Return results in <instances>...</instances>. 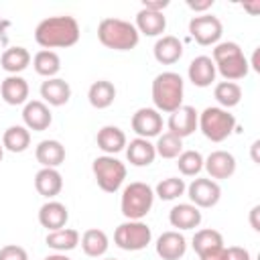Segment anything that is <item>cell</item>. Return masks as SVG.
I'll return each instance as SVG.
<instances>
[{
	"label": "cell",
	"mask_w": 260,
	"mask_h": 260,
	"mask_svg": "<svg viewBox=\"0 0 260 260\" xmlns=\"http://www.w3.org/2000/svg\"><path fill=\"white\" fill-rule=\"evenodd\" d=\"M81 37L79 22L69 14L43 18L35 28V41L43 49H67L73 47Z\"/></svg>",
	"instance_id": "cell-1"
},
{
	"label": "cell",
	"mask_w": 260,
	"mask_h": 260,
	"mask_svg": "<svg viewBox=\"0 0 260 260\" xmlns=\"http://www.w3.org/2000/svg\"><path fill=\"white\" fill-rule=\"evenodd\" d=\"M185 81L175 71H162L152 79V102L158 112H175L183 106Z\"/></svg>",
	"instance_id": "cell-2"
},
{
	"label": "cell",
	"mask_w": 260,
	"mask_h": 260,
	"mask_svg": "<svg viewBox=\"0 0 260 260\" xmlns=\"http://www.w3.org/2000/svg\"><path fill=\"white\" fill-rule=\"evenodd\" d=\"M98 39L104 47L114 51H130L138 45L140 35L136 26L122 18H104L98 24Z\"/></svg>",
	"instance_id": "cell-3"
},
{
	"label": "cell",
	"mask_w": 260,
	"mask_h": 260,
	"mask_svg": "<svg viewBox=\"0 0 260 260\" xmlns=\"http://www.w3.org/2000/svg\"><path fill=\"white\" fill-rule=\"evenodd\" d=\"M154 203V189L142 181H134L124 187L120 197V211L126 219H142L148 215Z\"/></svg>",
	"instance_id": "cell-4"
},
{
	"label": "cell",
	"mask_w": 260,
	"mask_h": 260,
	"mask_svg": "<svg viewBox=\"0 0 260 260\" xmlns=\"http://www.w3.org/2000/svg\"><path fill=\"white\" fill-rule=\"evenodd\" d=\"M197 128L203 132L207 140L223 142L236 130V118L219 106H207L197 118Z\"/></svg>",
	"instance_id": "cell-5"
},
{
	"label": "cell",
	"mask_w": 260,
	"mask_h": 260,
	"mask_svg": "<svg viewBox=\"0 0 260 260\" xmlns=\"http://www.w3.org/2000/svg\"><path fill=\"white\" fill-rule=\"evenodd\" d=\"M95 183L106 193H116L126 179V165L112 154H102L91 162Z\"/></svg>",
	"instance_id": "cell-6"
},
{
	"label": "cell",
	"mask_w": 260,
	"mask_h": 260,
	"mask_svg": "<svg viewBox=\"0 0 260 260\" xmlns=\"http://www.w3.org/2000/svg\"><path fill=\"white\" fill-rule=\"evenodd\" d=\"M152 240L150 228L142 219H126L114 232V244L126 252L144 250Z\"/></svg>",
	"instance_id": "cell-7"
},
{
	"label": "cell",
	"mask_w": 260,
	"mask_h": 260,
	"mask_svg": "<svg viewBox=\"0 0 260 260\" xmlns=\"http://www.w3.org/2000/svg\"><path fill=\"white\" fill-rule=\"evenodd\" d=\"M189 35L195 39V43H199L201 47H209V45H217L221 35H223V24L217 16L213 14H201V16H193L189 20Z\"/></svg>",
	"instance_id": "cell-8"
},
{
	"label": "cell",
	"mask_w": 260,
	"mask_h": 260,
	"mask_svg": "<svg viewBox=\"0 0 260 260\" xmlns=\"http://www.w3.org/2000/svg\"><path fill=\"white\" fill-rule=\"evenodd\" d=\"M187 195L191 199V203L199 209H207V207H213L217 205L219 197H221V187L217 185V181L213 179H203V177H197L193 179L189 185H187Z\"/></svg>",
	"instance_id": "cell-9"
},
{
	"label": "cell",
	"mask_w": 260,
	"mask_h": 260,
	"mask_svg": "<svg viewBox=\"0 0 260 260\" xmlns=\"http://www.w3.org/2000/svg\"><path fill=\"white\" fill-rule=\"evenodd\" d=\"M132 130L136 132L138 138H154L160 134L162 130V116L158 110L154 108H138L134 114H132Z\"/></svg>",
	"instance_id": "cell-10"
},
{
	"label": "cell",
	"mask_w": 260,
	"mask_h": 260,
	"mask_svg": "<svg viewBox=\"0 0 260 260\" xmlns=\"http://www.w3.org/2000/svg\"><path fill=\"white\" fill-rule=\"evenodd\" d=\"M197 118H199L197 110L193 106H185L183 104L181 108H177L175 112H171L169 122H167L169 132L175 134V136H179L183 140V138L191 136L197 130Z\"/></svg>",
	"instance_id": "cell-11"
},
{
	"label": "cell",
	"mask_w": 260,
	"mask_h": 260,
	"mask_svg": "<svg viewBox=\"0 0 260 260\" xmlns=\"http://www.w3.org/2000/svg\"><path fill=\"white\" fill-rule=\"evenodd\" d=\"M203 169L213 181L230 179L236 173V156L228 150H213L207 158H203Z\"/></svg>",
	"instance_id": "cell-12"
},
{
	"label": "cell",
	"mask_w": 260,
	"mask_h": 260,
	"mask_svg": "<svg viewBox=\"0 0 260 260\" xmlns=\"http://www.w3.org/2000/svg\"><path fill=\"white\" fill-rule=\"evenodd\" d=\"M22 122L28 130L32 132H43L51 126L53 122V114L49 110V106L41 100H30L24 104L22 108Z\"/></svg>",
	"instance_id": "cell-13"
},
{
	"label": "cell",
	"mask_w": 260,
	"mask_h": 260,
	"mask_svg": "<svg viewBox=\"0 0 260 260\" xmlns=\"http://www.w3.org/2000/svg\"><path fill=\"white\" fill-rule=\"evenodd\" d=\"M154 248L162 260H181L187 252V240L179 230H169L158 236Z\"/></svg>",
	"instance_id": "cell-14"
},
{
	"label": "cell",
	"mask_w": 260,
	"mask_h": 260,
	"mask_svg": "<svg viewBox=\"0 0 260 260\" xmlns=\"http://www.w3.org/2000/svg\"><path fill=\"white\" fill-rule=\"evenodd\" d=\"M67 219H69V211H67L65 203H61V201L49 199L39 209V223L43 228H47L49 232H55V230L65 228Z\"/></svg>",
	"instance_id": "cell-15"
},
{
	"label": "cell",
	"mask_w": 260,
	"mask_h": 260,
	"mask_svg": "<svg viewBox=\"0 0 260 260\" xmlns=\"http://www.w3.org/2000/svg\"><path fill=\"white\" fill-rule=\"evenodd\" d=\"M187 75H189V81L197 87H209L213 81H215V63L211 61V57L207 55H199L195 57L191 63H189V69H187Z\"/></svg>",
	"instance_id": "cell-16"
},
{
	"label": "cell",
	"mask_w": 260,
	"mask_h": 260,
	"mask_svg": "<svg viewBox=\"0 0 260 260\" xmlns=\"http://www.w3.org/2000/svg\"><path fill=\"white\" fill-rule=\"evenodd\" d=\"M41 98L47 106H65L71 100V85L61 77H51L41 83Z\"/></svg>",
	"instance_id": "cell-17"
},
{
	"label": "cell",
	"mask_w": 260,
	"mask_h": 260,
	"mask_svg": "<svg viewBox=\"0 0 260 260\" xmlns=\"http://www.w3.org/2000/svg\"><path fill=\"white\" fill-rule=\"evenodd\" d=\"M201 219H203V215H201L199 207H195L193 203H179V205L171 207V211H169V221L177 230H195V228H199Z\"/></svg>",
	"instance_id": "cell-18"
},
{
	"label": "cell",
	"mask_w": 260,
	"mask_h": 260,
	"mask_svg": "<svg viewBox=\"0 0 260 260\" xmlns=\"http://www.w3.org/2000/svg\"><path fill=\"white\" fill-rule=\"evenodd\" d=\"M35 156L43 169H57L65 160V146L53 138L41 140L35 148Z\"/></svg>",
	"instance_id": "cell-19"
},
{
	"label": "cell",
	"mask_w": 260,
	"mask_h": 260,
	"mask_svg": "<svg viewBox=\"0 0 260 260\" xmlns=\"http://www.w3.org/2000/svg\"><path fill=\"white\" fill-rule=\"evenodd\" d=\"M154 59L162 65H173L183 57V43L173 35H162L156 39L152 47Z\"/></svg>",
	"instance_id": "cell-20"
},
{
	"label": "cell",
	"mask_w": 260,
	"mask_h": 260,
	"mask_svg": "<svg viewBox=\"0 0 260 260\" xmlns=\"http://www.w3.org/2000/svg\"><path fill=\"white\" fill-rule=\"evenodd\" d=\"M28 83L24 77L20 75H8L2 83H0V95L8 106H20L26 104L28 100Z\"/></svg>",
	"instance_id": "cell-21"
},
{
	"label": "cell",
	"mask_w": 260,
	"mask_h": 260,
	"mask_svg": "<svg viewBox=\"0 0 260 260\" xmlns=\"http://www.w3.org/2000/svg\"><path fill=\"white\" fill-rule=\"evenodd\" d=\"M126 158L130 165L134 167H148L154 162L156 158V150H154V144L146 138H134L126 144Z\"/></svg>",
	"instance_id": "cell-22"
},
{
	"label": "cell",
	"mask_w": 260,
	"mask_h": 260,
	"mask_svg": "<svg viewBox=\"0 0 260 260\" xmlns=\"http://www.w3.org/2000/svg\"><path fill=\"white\" fill-rule=\"evenodd\" d=\"M215 71L225 79V81H236V79H244L250 71V63L246 59L244 53H236L232 57H225L221 61L215 63Z\"/></svg>",
	"instance_id": "cell-23"
},
{
	"label": "cell",
	"mask_w": 260,
	"mask_h": 260,
	"mask_svg": "<svg viewBox=\"0 0 260 260\" xmlns=\"http://www.w3.org/2000/svg\"><path fill=\"white\" fill-rule=\"evenodd\" d=\"M136 30L138 35H146V37H158L165 32L167 28V18L162 12H154V10H146L140 8L136 14Z\"/></svg>",
	"instance_id": "cell-24"
},
{
	"label": "cell",
	"mask_w": 260,
	"mask_h": 260,
	"mask_svg": "<svg viewBox=\"0 0 260 260\" xmlns=\"http://www.w3.org/2000/svg\"><path fill=\"white\" fill-rule=\"evenodd\" d=\"M95 142H98V148H102L106 154H116L120 150L126 148L128 140H126V134L122 128L118 126H104L98 130V136H95Z\"/></svg>",
	"instance_id": "cell-25"
},
{
	"label": "cell",
	"mask_w": 260,
	"mask_h": 260,
	"mask_svg": "<svg viewBox=\"0 0 260 260\" xmlns=\"http://www.w3.org/2000/svg\"><path fill=\"white\" fill-rule=\"evenodd\" d=\"M35 189L39 195L53 199L61 193L63 189V177L57 169H41L35 175Z\"/></svg>",
	"instance_id": "cell-26"
},
{
	"label": "cell",
	"mask_w": 260,
	"mask_h": 260,
	"mask_svg": "<svg viewBox=\"0 0 260 260\" xmlns=\"http://www.w3.org/2000/svg\"><path fill=\"white\" fill-rule=\"evenodd\" d=\"M30 59L32 57L26 47H8L0 57V67L10 75H18L30 65Z\"/></svg>",
	"instance_id": "cell-27"
},
{
	"label": "cell",
	"mask_w": 260,
	"mask_h": 260,
	"mask_svg": "<svg viewBox=\"0 0 260 260\" xmlns=\"http://www.w3.org/2000/svg\"><path fill=\"white\" fill-rule=\"evenodd\" d=\"M87 100L95 110H106L116 100V87L108 79H98L87 89Z\"/></svg>",
	"instance_id": "cell-28"
},
{
	"label": "cell",
	"mask_w": 260,
	"mask_h": 260,
	"mask_svg": "<svg viewBox=\"0 0 260 260\" xmlns=\"http://www.w3.org/2000/svg\"><path fill=\"white\" fill-rule=\"evenodd\" d=\"M81 240V250L89 256V258H100L108 252V246H110V240L106 236L104 230H98V228H89L83 232V236L79 238Z\"/></svg>",
	"instance_id": "cell-29"
},
{
	"label": "cell",
	"mask_w": 260,
	"mask_h": 260,
	"mask_svg": "<svg viewBox=\"0 0 260 260\" xmlns=\"http://www.w3.org/2000/svg\"><path fill=\"white\" fill-rule=\"evenodd\" d=\"M79 232L73 230V228H61V230H55V232H49L47 238H45V244L49 248H53L55 252H69L73 250L77 244H79Z\"/></svg>",
	"instance_id": "cell-30"
},
{
	"label": "cell",
	"mask_w": 260,
	"mask_h": 260,
	"mask_svg": "<svg viewBox=\"0 0 260 260\" xmlns=\"http://www.w3.org/2000/svg\"><path fill=\"white\" fill-rule=\"evenodd\" d=\"M2 146L10 152H24L30 146V130L26 126H10L2 134Z\"/></svg>",
	"instance_id": "cell-31"
},
{
	"label": "cell",
	"mask_w": 260,
	"mask_h": 260,
	"mask_svg": "<svg viewBox=\"0 0 260 260\" xmlns=\"http://www.w3.org/2000/svg\"><path fill=\"white\" fill-rule=\"evenodd\" d=\"M32 67L39 75L51 79L55 77L59 71H61V57L55 53V51H49V49H41L35 57H32Z\"/></svg>",
	"instance_id": "cell-32"
},
{
	"label": "cell",
	"mask_w": 260,
	"mask_h": 260,
	"mask_svg": "<svg viewBox=\"0 0 260 260\" xmlns=\"http://www.w3.org/2000/svg\"><path fill=\"white\" fill-rule=\"evenodd\" d=\"M213 98L219 104V108H223V110L234 108L242 100V87L236 81H219L213 87Z\"/></svg>",
	"instance_id": "cell-33"
},
{
	"label": "cell",
	"mask_w": 260,
	"mask_h": 260,
	"mask_svg": "<svg viewBox=\"0 0 260 260\" xmlns=\"http://www.w3.org/2000/svg\"><path fill=\"white\" fill-rule=\"evenodd\" d=\"M193 250L197 252V256L199 254H203V252H209V250H213V248H219V246H223V236L217 232V230H213V228H205V230H197L195 232V236H193Z\"/></svg>",
	"instance_id": "cell-34"
},
{
	"label": "cell",
	"mask_w": 260,
	"mask_h": 260,
	"mask_svg": "<svg viewBox=\"0 0 260 260\" xmlns=\"http://www.w3.org/2000/svg\"><path fill=\"white\" fill-rule=\"evenodd\" d=\"M154 150L160 158H177L183 152V140L171 132H162L156 136Z\"/></svg>",
	"instance_id": "cell-35"
},
{
	"label": "cell",
	"mask_w": 260,
	"mask_h": 260,
	"mask_svg": "<svg viewBox=\"0 0 260 260\" xmlns=\"http://www.w3.org/2000/svg\"><path fill=\"white\" fill-rule=\"evenodd\" d=\"M177 167L179 173L185 177H197L203 169V156L199 150H183L177 156Z\"/></svg>",
	"instance_id": "cell-36"
},
{
	"label": "cell",
	"mask_w": 260,
	"mask_h": 260,
	"mask_svg": "<svg viewBox=\"0 0 260 260\" xmlns=\"http://www.w3.org/2000/svg\"><path fill=\"white\" fill-rule=\"evenodd\" d=\"M185 189H187V185H185L183 179H179V177H167V179H162L154 187V195L160 197L162 201H173V199H179L185 193Z\"/></svg>",
	"instance_id": "cell-37"
},
{
	"label": "cell",
	"mask_w": 260,
	"mask_h": 260,
	"mask_svg": "<svg viewBox=\"0 0 260 260\" xmlns=\"http://www.w3.org/2000/svg\"><path fill=\"white\" fill-rule=\"evenodd\" d=\"M236 53H242L240 45L234 43V41H223V43H217V45L213 47V57H211V61L217 63V61H221V59H225V57H232V55H236Z\"/></svg>",
	"instance_id": "cell-38"
},
{
	"label": "cell",
	"mask_w": 260,
	"mask_h": 260,
	"mask_svg": "<svg viewBox=\"0 0 260 260\" xmlns=\"http://www.w3.org/2000/svg\"><path fill=\"white\" fill-rule=\"evenodd\" d=\"M0 260H28V254L22 246L6 244L0 248Z\"/></svg>",
	"instance_id": "cell-39"
},
{
	"label": "cell",
	"mask_w": 260,
	"mask_h": 260,
	"mask_svg": "<svg viewBox=\"0 0 260 260\" xmlns=\"http://www.w3.org/2000/svg\"><path fill=\"white\" fill-rule=\"evenodd\" d=\"M225 260H252L250 252L242 246H230L225 248Z\"/></svg>",
	"instance_id": "cell-40"
},
{
	"label": "cell",
	"mask_w": 260,
	"mask_h": 260,
	"mask_svg": "<svg viewBox=\"0 0 260 260\" xmlns=\"http://www.w3.org/2000/svg\"><path fill=\"white\" fill-rule=\"evenodd\" d=\"M199 260H225V246H219V248L199 254Z\"/></svg>",
	"instance_id": "cell-41"
},
{
	"label": "cell",
	"mask_w": 260,
	"mask_h": 260,
	"mask_svg": "<svg viewBox=\"0 0 260 260\" xmlns=\"http://www.w3.org/2000/svg\"><path fill=\"white\" fill-rule=\"evenodd\" d=\"M167 6H169V0H144L142 2V8L154 10V12H162Z\"/></svg>",
	"instance_id": "cell-42"
},
{
	"label": "cell",
	"mask_w": 260,
	"mask_h": 260,
	"mask_svg": "<svg viewBox=\"0 0 260 260\" xmlns=\"http://www.w3.org/2000/svg\"><path fill=\"white\" fill-rule=\"evenodd\" d=\"M187 6L195 12H205L213 6V0H203V2H193V0H187Z\"/></svg>",
	"instance_id": "cell-43"
},
{
	"label": "cell",
	"mask_w": 260,
	"mask_h": 260,
	"mask_svg": "<svg viewBox=\"0 0 260 260\" xmlns=\"http://www.w3.org/2000/svg\"><path fill=\"white\" fill-rule=\"evenodd\" d=\"M258 213H260V205H254L250 211V223L254 232H260V223H258Z\"/></svg>",
	"instance_id": "cell-44"
},
{
	"label": "cell",
	"mask_w": 260,
	"mask_h": 260,
	"mask_svg": "<svg viewBox=\"0 0 260 260\" xmlns=\"http://www.w3.org/2000/svg\"><path fill=\"white\" fill-rule=\"evenodd\" d=\"M43 260H71V258L65 256V254H61V252H55V254H49V256L43 258Z\"/></svg>",
	"instance_id": "cell-45"
},
{
	"label": "cell",
	"mask_w": 260,
	"mask_h": 260,
	"mask_svg": "<svg viewBox=\"0 0 260 260\" xmlns=\"http://www.w3.org/2000/svg\"><path fill=\"white\" fill-rule=\"evenodd\" d=\"M2 156H4V146L0 144V160H2Z\"/></svg>",
	"instance_id": "cell-46"
},
{
	"label": "cell",
	"mask_w": 260,
	"mask_h": 260,
	"mask_svg": "<svg viewBox=\"0 0 260 260\" xmlns=\"http://www.w3.org/2000/svg\"><path fill=\"white\" fill-rule=\"evenodd\" d=\"M106 260H116V258H106Z\"/></svg>",
	"instance_id": "cell-47"
}]
</instances>
